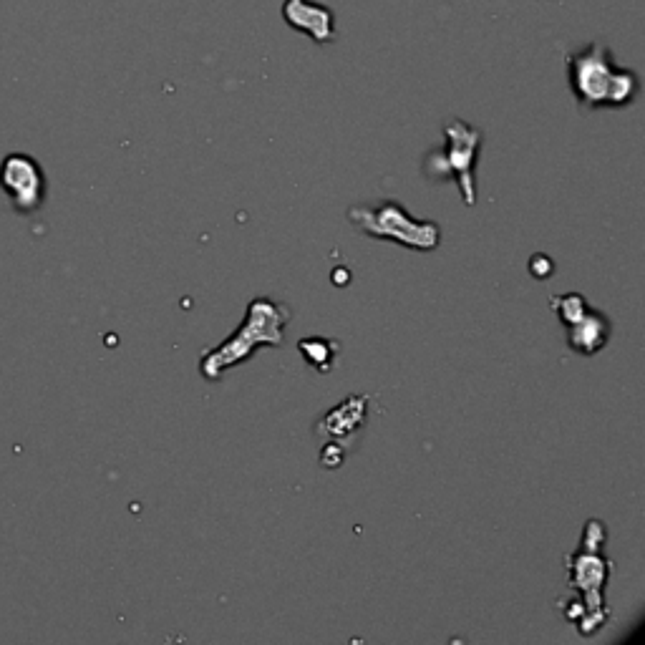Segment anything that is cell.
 <instances>
[{"label": "cell", "instance_id": "8992f818", "mask_svg": "<svg viewBox=\"0 0 645 645\" xmlns=\"http://www.w3.org/2000/svg\"><path fill=\"white\" fill-rule=\"evenodd\" d=\"M552 310L560 318L562 328H565L567 346L580 356H595L603 351L610 341V318L600 310L590 308L588 298L580 293H565V295H550Z\"/></svg>", "mask_w": 645, "mask_h": 645}, {"label": "cell", "instance_id": "6da1fadb", "mask_svg": "<svg viewBox=\"0 0 645 645\" xmlns=\"http://www.w3.org/2000/svg\"><path fill=\"white\" fill-rule=\"evenodd\" d=\"M605 545H608V530L603 522L590 520L583 527L580 547L565 557L567 588L575 595V600L562 608V615L572 620L577 633L585 638L598 633L610 620L605 590H608L613 562L605 552Z\"/></svg>", "mask_w": 645, "mask_h": 645}, {"label": "cell", "instance_id": "3957f363", "mask_svg": "<svg viewBox=\"0 0 645 645\" xmlns=\"http://www.w3.org/2000/svg\"><path fill=\"white\" fill-rule=\"evenodd\" d=\"M290 308L273 298H252L245 318L230 338L200 358V373L207 383H217L230 368L250 361L260 348H280L285 343V326Z\"/></svg>", "mask_w": 645, "mask_h": 645}, {"label": "cell", "instance_id": "7a4b0ae2", "mask_svg": "<svg viewBox=\"0 0 645 645\" xmlns=\"http://www.w3.org/2000/svg\"><path fill=\"white\" fill-rule=\"evenodd\" d=\"M567 81L577 106L585 111L623 109L640 94V79L633 69L618 66L603 41L575 48L565 56Z\"/></svg>", "mask_w": 645, "mask_h": 645}, {"label": "cell", "instance_id": "5b68a950", "mask_svg": "<svg viewBox=\"0 0 645 645\" xmlns=\"http://www.w3.org/2000/svg\"><path fill=\"white\" fill-rule=\"evenodd\" d=\"M484 134L477 126L462 119H449L444 124V147L431 149L424 159V174L431 182L454 179L459 195L467 207L477 205V157Z\"/></svg>", "mask_w": 645, "mask_h": 645}, {"label": "cell", "instance_id": "277c9868", "mask_svg": "<svg viewBox=\"0 0 645 645\" xmlns=\"http://www.w3.org/2000/svg\"><path fill=\"white\" fill-rule=\"evenodd\" d=\"M348 222L371 240L394 242L416 252H431L441 245V227L434 220H419L401 202L383 200L376 205H353Z\"/></svg>", "mask_w": 645, "mask_h": 645}, {"label": "cell", "instance_id": "30bf717a", "mask_svg": "<svg viewBox=\"0 0 645 645\" xmlns=\"http://www.w3.org/2000/svg\"><path fill=\"white\" fill-rule=\"evenodd\" d=\"M298 351L303 353L310 368L320 373H331L333 361L341 353V343L336 338H305L298 343Z\"/></svg>", "mask_w": 645, "mask_h": 645}, {"label": "cell", "instance_id": "9c48e42d", "mask_svg": "<svg viewBox=\"0 0 645 645\" xmlns=\"http://www.w3.org/2000/svg\"><path fill=\"white\" fill-rule=\"evenodd\" d=\"M283 18L293 31L305 33L315 43H331L336 38L333 11L315 0H285Z\"/></svg>", "mask_w": 645, "mask_h": 645}, {"label": "cell", "instance_id": "7c38bea8", "mask_svg": "<svg viewBox=\"0 0 645 645\" xmlns=\"http://www.w3.org/2000/svg\"><path fill=\"white\" fill-rule=\"evenodd\" d=\"M530 273L535 275L537 280L550 278V275L555 273V265H552V257L542 255V252H537V255H532L530 257Z\"/></svg>", "mask_w": 645, "mask_h": 645}, {"label": "cell", "instance_id": "52a82bcc", "mask_svg": "<svg viewBox=\"0 0 645 645\" xmlns=\"http://www.w3.org/2000/svg\"><path fill=\"white\" fill-rule=\"evenodd\" d=\"M0 187L13 200L21 212H31L41 207L46 195V179L36 159L26 154H11L0 164Z\"/></svg>", "mask_w": 645, "mask_h": 645}, {"label": "cell", "instance_id": "ba28073f", "mask_svg": "<svg viewBox=\"0 0 645 645\" xmlns=\"http://www.w3.org/2000/svg\"><path fill=\"white\" fill-rule=\"evenodd\" d=\"M368 396H348L338 406H333L326 416H320L315 424V436L326 441L346 446L356 441L361 429L366 426Z\"/></svg>", "mask_w": 645, "mask_h": 645}, {"label": "cell", "instance_id": "8fae6325", "mask_svg": "<svg viewBox=\"0 0 645 645\" xmlns=\"http://www.w3.org/2000/svg\"><path fill=\"white\" fill-rule=\"evenodd\" d=\"M346 462V449L336 441H326V446L320 449V464L326 469H338Z\"/></svg>", "mask_w": 645, "mask_h": 645}]
</instances>
